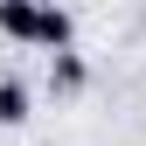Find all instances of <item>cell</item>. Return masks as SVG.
Listing matches in <instances>:
<instances>
[{"label":"cell","instance_id":"3","mask_svg":"<svg viewBox=\"0 0 146 146\" xmlns=\"http://www.w3.org/2000/svg\"><path fill=\"white\" fill-rule=\"evenodd\" d=\"M28 104L35 98H28L21 77H0V125H28Z\"/></svg>","mask_w":146,"mask_h":146},{"label":"cell","instance_id":"2","mask_svg":"<svg viewBox=\"0 0 146 146\" xmlns=\"http://www.w3.org/2000/svg\"><path fill=\"white\" fill-rule=\"evenodd\" d=\"M49 84L70 98V90H84V84H90V63L77 56V49H63V56H49Z\"/></svg>","mask_w":146,"mask_h":146},{"label":"cell","instance_id":"1","mask_svg":"<svg viewBox=\"0 0 146 146\" xmlns=\"http://www.w3.org/2000/svg\"><path fill=\"white\" fill-rule=\"evenodd\" d=\"M0 35L21 42V49L63 56L77 42V21H70V7H56V0H0Z\"/></svg>","mask_w":146,"mask_h":146}]
</instances>
